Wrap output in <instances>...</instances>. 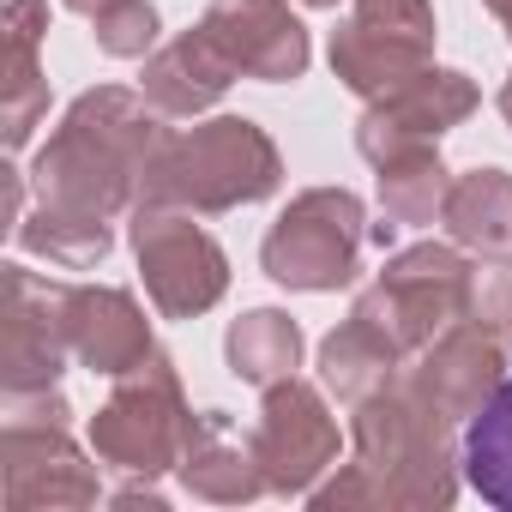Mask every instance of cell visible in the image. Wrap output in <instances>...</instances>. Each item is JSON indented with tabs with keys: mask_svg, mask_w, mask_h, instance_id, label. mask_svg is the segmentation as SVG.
<instances>
[{
	"mask_svg": "<svg viewBox=\"0 0 512 512\" xmlns=\"http://www.w3.org/2000/svg\"><path fill=\"white\" fill-rule=\"evenodd\" d=\"M157 31H163V19L151 0H115V7H103L91 19V43L115 61H145L157 49Z\"/></svg>",
	"mask_w": 512,
	"mask_h": 512,
	"instance_id": "25",
	"label": "cell"
},
{
	"mask_svg": "<svg viewBox=\"0 0 512 512\" xmlns=\"http://www.w3.org/2000/svg\"><path fill=\"white\" fill-rule=\"evenodd\" d=\"M446 193H452V175H446V163H440V145L404 151V157L380 163V217H392L398 229L440 223Z\"/></svg>",
	"mask_w": 512,
	"mask_h": 512,
	"instance_id": "24",
	"label": "cell"
},
{
	"mask_svg": "<svg viewBox=\"0 0 512 512\" xmlns=\"http://www.w3.org/2000/svg\"><path fill=\"white\" fill-rule=\"evenodd\" d=\"M452 416H440L410 374H398L386 392L362 398L350 410V446L356 458L332 470L308 506L338 512V506H386V512H434L458 500V440Z\"/></svg>",
	"mask_w": 512,
	"mask_h": 512,
	"instance_id": "1",
	"label": "cell"
},
{
	"mask_svg": "<svg viewBox=\"0 0 512 512\" xmlns=\"http://www.w3.org/2000/svg\"><path fill=\"white\" fill-rule=\"evenodd\" d=\"M49 31V0H7V19H0V139L7 151H25L37 139V127L49 121V73L37 61Z\"/></svg>",
	"mask_w": 512,
	"mask_h": 512,
	"instance_id": "15",
	"label": "cell"
},
{
	"mask_svg": "<svg viewBox=\"0 0 512 512\" xmlns=\"http://www.w3.org/2000/svg\"><path fill=\"white\" fill-rule=\"evenodd\" d=\"M506 338L476 326V320H452L410 368V386L452 422H470L506 380Z\"/></svg>",
	"mask_w": 512,
	"mask_h": 512,
	"instance_id": "13",
	"label": "cell"
},
{
	"mask_svg": "<svg viewBox=\"0 0 512 512\" xmlns=\"http://www.w3.org/2000/svg\"><path fill=\"white\" fill-rule=\"evenodd\" d=\"M482 7H488V13H494V19H500V31H506V37H512V0H482Z\"/></svg>",
	"mask_w": 512,
	"mask_h": 512,
	"instance_id": "29",
	"label": "cell"
},
{
	"mask_svg": "<svg viewBox=\"0 0 512 512\" xmlns=\"http://www.w3.org/2000/svg\"><path fill=\"white\" fill-rule=\"evenodd\" d=\"M97 458V452H91ZM79 452L61 416H7L0 422V476L13 512H85L103 500L97 464Z\"/></svg>",
	"mask_w": 512,
	"mask_h": 512,
	"instance_id": "9",
	"label": "cell"
},
{
	"mask_svg": "<svg viewBox=\"0 0 512 512\" xmlns=\"http://www.w3.org/2000/svg\"><path fill=\"white\" fill-rule=\"evenodd\" d=\"M302 7H338V0H302Z\"/></svg>",
	"mask_w": 512,
	"mask_h": 512,
	"instance_id": "31",
	"label": "cell"
},
{
	"mask_svg": "<svg viewBox=\"0 0 512 512\" xmlns=\"http://www.w3.org/2000/svg\"><path fill=\"white\" fill-rule=\"evenodd\" d=\"M235 85V67L217 55V43L193 25L181 31L175 43L151 49L145 55V73H139V91L145 103L163 115V121H199L205 109L223 103V91Z\"/></svg>",
	"mask_w": 512,
	"mask_h": 512,
	"instance_id": "17",
	"label": "cell"
},
{
	"mask_svg": "<svg viewBox=\"0 0 512 512\" xmlns=\"http://www.w3.org/2000/svg\"><path fill=\"white\" fill-rule=\"evenodd\" d=\"M163 139H169V127L145 103V91H127V85L79 91L67 103L61 127L31 157L37 205L115 223L121 211H133L139 175H145V163L157 157Z\"/></svg>",
	"mask_w": 512,
	"mask_h": 512,
	"instance_id": "2",
	"label": "cell"
},
{
	"mask_svg": "<svg viewBox=\"0 0 512 512\" xmlns=\"http://www.w3.org/2000/svg\"><path fill=\"white\" fill-rule=\"evenodd\" d=\"M278 187H284V157L272 133L247 115H211L157 145L133 205H181L193 217H217L235 205H260Z\"/></svg>",
	"mask_w": 512,
	"mask_h": 512,
	"instance_id": "3",
	"label": "cell"
},
{
	"mask_svg": "<svg viewBox=\"0 0 512 512\" xmlns=\"http://www.w3.org/2000/svg\"><path fill=\"white\" fill-rule=\"evenodd\" d=\"M175 476L193 500H211V506H241L253 494H266V470L253 458V434H241L229 410H199L193 416Z\"/></svg>",
	"mask_w": 512,
	"mask_h": 512,
	"instance_id": "16",
	"label": "cell"
},
{
	"mask_svg": "<svg viewBox=\"0 0 512 512\" xmlns=\"http://www.w3.org/2000/svg\"><path fill=\"white\" fill-rule=\"evenodd\" d=\"M458 464H464V482H470L494 512H512V374H506L500 392L464 422Z\"/></svg>",
	"mask_w": 512,
	"mask_h": 512,
	"instance_id": "22",
	"label": "cell"
},
{
	"mask_svg": "<svg viewBox=\"0 0 512 512\" xmlns=\"http://www.w3.org/2000/svg\"><path fill=\"white\" fill-rule=\"evenodd\" d=\"M133 253L163 320H199L229 290V253L181 205H133Z\"/></svg>",
	"mask_w": 512,
	"mask_h": 512,
	"instance_id": "7",
	"label": "cell"
},
{
	"mask_svg": "<svg viewBox=\"0 0 512 512\" xmlns=\"http://www.w3.org/2000/svg\"><path fill=\"white\" fill-rule=\"evenodd\" d=\"M338 416L326 410V392L308 386L302 374L272 380L253 422V458L266 470V494H314L338 470Z\"/></svg>",
	"mask_w": 512,
	"mask_h": 512,
	"instance_id": "8",
	"label": "cell"
},
{
	"mask_svg": "<svg viewBox=\"0 0 512 512\" xmlns=\"http://www.w3.org/2000/svg\"><path fill=\"white\" fill-rule=\"evenodd\" d=\"M332 73L344 91H356L362 103L398 91L404 79H416L422 67H434V43H416V37H398V31H374V25H356L344 19L332 31V49H326Z\"/></svg>",
	"mask_w": 512,
	"mask_h": 512,
	"instance_id": "18",
	"label": "cell"
},
{
	"mask_svg": "<svg viewBox=\"0 0 512 512\" xmlns=\"http://www.w3.org/2000/svg\"><path fill=\"white\" fill-rule=\"evenodd\" d=\"M464 290H470V260L458 253V241H416V247L386 253L380 278L356 296L350 314L380 326L410 362L452 320H464Z\"/></svg>",
	"mask_w": 512,
	"mask_h": 512,
	"instance_id": "6",
	"label": "cell"
},
{
	"mask_svg": "<svg viewBox=\"0 0 512 512\" xmlns=\"http://www.w3.org/2000/svg\"><path fill=\"white\" fill-rule=\"evenodd\" d=\"M500 121H506V133H512V73H506V85H500Z\"/></svg>",
	"mask_w": 512,
	"mask_h": 512,
	"instance_id": "30",
	"label": "cell"
},
{
	"mask_svg": "<svg viewBox=\"0 0 512 512\" xmlns=\"http://www.w3.org/2000/svg\"><path fill=\"white\" fill-rule=\"evenodd\" d=\"M61 7H67V13H79V19H97L103 7H115V0H61Z\"/></svg>",
	"mask_w": 512,
	"mask_h": 512,
	"instance_id": "28",
	"label": "cell"
},
{
	"mask_svg": "<svg viewBox=\"0 0 512 512\" xmlns=\"http://www.w3.org/2000/svg\"><path fill=\"white\" fill-rule=\"evenodd\" d=\"M482 103L476 79L458 73V67H422L416 79H404L398 91L374 97L362 115H356V151L380 169L404 151H428L440 145L458 121H470Z\"/></svg>",
	"mask_w": 512,
	"mask_h": 512,
	"instance_id": "10",
	"label": "cell"
},
{
	"mask_svg": "<svg viewBox=\"0 0 512 512\" xmlns=\"http://www.w3.org/2000/svg\"><path fill=\"white\" fill-rule=\"evenodd\" d=\"M199 31L217 43V55L235 67V79L296 85L314 61L308 25L290 13V0H211L199 13Z\"/></svg>",
	"mask_w": 512,
	"mask_h": 512,
	"instance_id": "12",
	"label": "cell"
},
{
	"mask_svg": "<svg viewBox=\"0 0 512 512\" xmlns=\"http://www.w3.org/2000/svg\"><path fill=\"white\" fill-rule=\"evenodd\" d=\"M440 223L470 253H512V175L494 169V163L452 175Z\"/></svg>",
	"mask_w": 512,
	"mask_h": 512,
	"instance_id": "20",
	"label": "cell"
},
{
	"mask_svg": "<svg viewBox=\"0 0 512 512\" xmlns=\"http://www.w3.org/2000/svg\"><path fill=\"white\" fill-rule=\"evenodd\" d=\"M302 350H308V338H302V326L284 314V308H247L241 320H229V332H223V362H229V374L235 380H247V386H272V380H290L296 368H302Z\"/></svg>",
	"mask_w": 512,
	"mask_h": 512,
	"instance_id": "21",
	"label": "cell"
},
{
	"mask_svg": "<svg viewBox=\"0 0 512 512\" xmlns=\"http://www.w3.org/2000/svg\"><path fill=\"white\" fill-rule=\"evenodd\" d=\"M13 235H19L25 253H37V260H49V266H67V272L103 266L109 247H115V223H103V217H73V211H49V205H37Z\"/></svg>",
	"mask_w": 512,
	"mask_h": 512,
	"instance_id": "23",
	"label": "cell"
},
{
	"mask_svg": "<svg viewBox=\"0 0 512 512\" xmlns=\"http://www.w3.org/2000/svg\"><path fill=\"white\" fill-rule=\"evenodd\" d=\"M67 344H73V362L103 380L133 374L157 350L145 308L133 302V290H115V284H67Z\"/></svg>",
	"mask_w": 512,
	"mask_h": 512,
	"instance_id": "14",
	"label": "cell"
},
{
	"mask_svg": "<svg viewBox=\"0 0 512 512\" xmlns=\"http://www.w3.org/2000/svg\"><path fill=\"white\" fill-rule=\"evenodd\" d=\"M350 19L374 31H398L416 43H434V7L428 0H350Z\"/></svg>",
	"mask_w": 512,
	"mask_h": 512,
	"instance_id": "27",
	"label": "cell"
},
{
	"mask_svg": "<svg viewBox=\"0 0 512 512\" xmlns=\"http://www.w3.org/2000/svg\"><path fill=\"white\" fill-rule=\"evenodd\" d=\"M67 344V284L37 278L31 266H7V326H0V398L61 386Z\"/></svg>",
	"mask_w": 512,
	"mask_h": 512,
	"instance_id": "11",
	"label": "cell"
},
{
	"mask_svg": "<svg viewBox=\"0 0 512 512\" xmlns=\"http://www.w3.org/2000/svg\"><path fill=\"white\" fill-rule=\"evenodd\" d=\"M398 374H404V350H398L380 326H368L362 314H350L338 332L320 338V386H326L338 404H350V410H356L362 398L386 392Z\"/></svg>",
	"mask_w": 512,
	"mask_h": 512,
	"instance_id": "19",
	"label": "cell"
},
{
	"mask_svg": "<svg viewBox=\"0 0 512 512\" xmlns=\"http://www.w3.org/2000/svg\"><path fill=\"white\" fill-rule=\"evenodd\" d=\"M187 428H193V410H187V392H181V368L157 344L133 374H121L109 386V398L97 404L85 434H91L97 464H109L127 482H157L181 464Z\"/></svg>",
	"mask_w": 512,
	"mask_h": 512,
	"instance_id": "4",
	"label": "cell"
},
{
	"mask_svg": "<svg viewBox=\"0 0 512 512\" xmlns=\"http://www.w3.org/2000/svg\"><path fill=\"white\" fill-rule=\"evenodd\" d=\"M368 247V205L350 187H308L296 193L260 241V266L272 284L302 296H332L356 284Z\"/></svg>",
	"mask_w": 512,
	"mask_h": 512,
	"instance_id": "5",
	"label": "cell"
},
{
	"mask_svg": "<svg viewBox=\"0 0 512 512\" xmlns=\"http://www.w3.org/2000/svg\"><path fill=\"white\" fill-rule=\"evenodd\" d=\"M464 320L512 338V253H482L470 266V290H464Z\"/></svg>",
	"mask_w": 512,
	"mask_h": 512,
	"instance_id": "26",
	"label": "cell"
}]
</instances>
